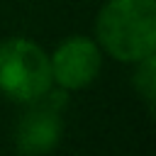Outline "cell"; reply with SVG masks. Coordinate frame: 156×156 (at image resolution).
<instances>
[{
  "label": "cell",
  "instance_id": "obj_5",
  "mask_svg": "<svg viewBox=\"0 0 156 156\" xmlns=\"http://www.w3.org/2000/svg\"><path fill=\"white\" fill-rule=\"evenodd\" d=\"M134 88L141 93V98L149 102V110H151L154 107V95H156V58H154V54L136 61Z\"/></svg>",
  "mask_w": 156,
  "mask_h": 156
},
{
  "label": "cell",
  "instance_id": "obj_2",
  "mask_svg": "<svg viewBox=\"0 0 156 156\" xmlns=\"http://www.w3.org/2000/svg\"><path fill=\"white\" fill-rule=\"evenodd\" d=\"M49 54L24 39L10 37L0 41V90L15 102H34L51 90Z\"/></svg>",
  "mask_w": 156,
  "mask_h": 156
},
{
  "label": "cell",
  "instance_id": "obj_4",
  "mask_svg": "<svg viewBox=\"0 0 156 156\" xmlns=\"http://www.w3.org/2000/svg\"><path fill=\"white\" fill-rule=\"evenodd\" d=\"M49 63L51 80L56 85L63 90H80L98 78L102 68V51L90 37H68L54 49Z\"/></svg>",
  "mask_w": 156,
  "mask_h": 156
},
{
  "label": "cell",
  "instance_id": "obj_3",
  "mask_svg": "<svg viewBox=\"0 0 156 156\" xmlns=\"http://www.w3.org/2000/svg\"><path fill=\"white\" fill-rule=\"evenodd\" d=\"M66 102V93H51L46 90L39 100L29 102L34 105L17 124L15 129V144L24 156H41L49 154L63 132L61 124V107Z\"/></svg>",
  "mask_w": 156,
  "mask_h": 156
},
{
  "label": "cell",
  "instance_id": "obj_1",
  "mask_svg": "<svg viewBox=\"0 0 156 156\" xmlns=\"http://www.w3.org/2000/svg\"><path fill=\"white\" fill-rule=\"evenodd\" d=\"M98 46L136 63L156 51V0H107L95 20Z\"/></svg>",
  "mask_w": 156,
  "mask_h": 156
}]
</instances>
